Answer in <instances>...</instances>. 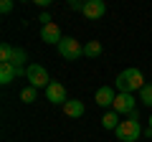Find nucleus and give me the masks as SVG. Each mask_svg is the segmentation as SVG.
<instances>
[{
    "label": "nucleus",
    "mask_w": 152,
    "mask_h": 142,
    "mask_svg": "<svg viewBox=\"0 0 152 142\" xmlns=\"http://www.w3.org/2000/svg\"><path fill=\"white\" fill-rule=\"evenodd\" d=\"M145 86V76H142V71L137 69V66H132V69H124L117 76V89H119V94H132L137 91V89Z\"/></svg>",
    "instance_id": "obj_1"
},
{
    "label": "nucleus",
    "mask_w": 152,
    "mask_h": 142,
    "mask_svg": "<svg viewBox=\"0 0 152 142\" xmlns=\"http://www.w3.org/2000/svg\"><path fill=\"white\" fill-rule=\"evenodd\" d=\"M117 140H122V142H137L140 140V135H142V127H140V114H132V117H127L124 122H119V127H117Z\"/></svg>",
    "instance_id": "obj_2"
},
{
    "label": "nucleus",
    "mask_w": 152,
    "mask_h": 142,
    "mask_svg": "<svg viewBox=\"0 0 152 142\" xmlns=\"http://www.w3.org/2000/svg\"><path fill=\"white\" fill-rule=\"evenodd\" d=\"M26 69H28L26 79L31 81V86H33V89H48L51 79H48V71H46L41 64H31V66H26Z\"/></svg>",
    "instance_id": "obj_3"
},
{
    "label": "nucleus",
    "mask_w": 152,
    "mask_h": 142,
    "mask_svg": "<svg viewBox=\"0 0 152 142\" xmlns=\"http://www.w3.org/2000/svg\"><path fill=\"white\" fill-rule=\"evenodd\" d=\"M112 112L132 117V114L137 112V99L132 97V94H117V99H114V107H112Z\"/></svg>",
    "instance_id": "obj_4"
},
{
    "label": "nucleus",
    "mask_w": 152,
    "mask_h": 142,
    "mask_svg": "<svg viewBox=\"0 0 152 142\" xmlns=\"http://www.w3.org/2000/svg\"><path fill=\"white\" fill-rule=\"evenodd\" d=\"M58 53L64 56L66 61H76L79 56H84V46L79 43L76 38H64L58 43Z\"/></svg>",
    "instance_id": "obj_5"
},
{
    "label": "nucleus",
    "mask_w": 152,
    "mask_h": 142,
    "mask_svg": "<svg viewBox=\"0 0 152 142\" xmlns=\"http://www.w3.org/2000/svg\"><path fill=\"white\" fill-rule=\"evenodd\" d=\"M46 99H48L51 104H61V107H64V104L69 102L64 84H58V81H51V84H48V89H46Z\"/></svg>",
    "instance_id": "obj_6"
},
{
    "label": "nucleus",
    "mask_w": 152,
    "mask_h": 142,
    "mask_svg": "<svg viewBox=\"0 0 152 142\" xmlns=\"http://www.w3.org/2000/svg\"><path fill=\"white\" fill-rule=\"evenodd\" d=\"M41 41H43V43H51V46H58L61 41H64V36H61V28L56 26V23L43 26V28H41Z\"/></svg>",
    "instance_id": "obj_7"
},
{
    "label": "nucleus",
    "mask_w": 152,
    "mask_h": 142,
    "mask_svg": "<svg viewBox=\"0 0 152 142\" xmlns=\"http://www.w3.org/2000/svg\"><path fill=\"white\" fill-rule=\"evenodd\" d=\"M81 13L89 18V20H99V18L107 13V5H104L102 0H86V3H84V10H81Z\"/></svg>",
    "instance_id": "obj_8"
},
{
    "label": "nucleus",
    "mask_w": 152,
    "mask_h": 142,
    "mask_svg": "<svg viewBox=\"0 0 152 142\" xmlns=\"http://www.w3.org/2000/svg\"><path fill=\"white\" fill-rule=\"evenodd\" d=\"M94 99H96L99 107H114V99H117V94H114L112 86H99L96 94H94Z\"/></svg>",
    "instance_id": "obj_9"
},
{
    "label": "nucleus",
    "mask_w": 152,
    "mask_h": 142,
    "mask_svg": "<svg viewBox=\"0 0 152 142\" xmlns=\"http://www.w3.org/2000/svg\"><path fill=\"white\" fill-rule=\"evenodd\" d=\"M64 112H66V117H74V119H79V117H84L86 107H84V102H79V99H69V102L64 104Z\"/></svg>",
    "instance_id": "obj_10"
},
{
    "label": "nucleus",
    "mask_w": 152,
    "mask_h": 142,
    "mask_svg": "<svg viewBox=\"0 0 152 142\" xmlns=\"http://www.w3.org/2000/svg\"><path fill=\"white\" fill-rule=\"evenodd\" d=\"M13 79H18V69L13 64H0V84H10Z\"/></svg>",
    "instance_id": "obj_11"
},
{
    "label": "nucleus",
    "mask_w": 152,
    "mask_h": 142,
    "mask_svg": "<svg viewBox=\"0 0 152 142\" xmlns=\"http://www.w3.org/2000/svg\"><path fill=\"white\" fill-rule=\"evenodd\" d=\"M102 127L104 130H117V127H119V114H117V112H107V114L102 117Z\"/></svg>",
    "instance_id": "obj_12"
},
{
    "label": "nucleus",
    "mask_w": 152,
    "mask_h": 142,
    "mask_svg": "<svg viewBox=\"0 0 152 142\" xmlns=\"http://www.w3.org/2000/svg\"><path fill=\"white\" fill-rule=\"evenodd\" d=\"M99 53H102V43H99V41H89V43L84 46V56H91V59H96Z\"/></svg>",
    "instance_id": "obj_13"
},
{
    "label": "nucleus",
    "mask_w": 152,
    "mask_h": 142,
    "mask_svg": "<svg viewBox=\"0 0 152 142\" xmlns=\"http://www.w3.org/2000/svg\"><path fill=\"white\" fill-rule=\"evenodd\" d=\"M140 102L145 104V107H152V84H145V86L140 89Z\"/></svg>",
    "instance_id": "obj_14"
},
{
    "label": "nucleus",
    "mask_w": 152,
    "mask_h": 142,
    "mask_svg": "<svg viewBox=\"0 0 152 142\" xmlns=\"http://www.w3.org/2000/svg\"><path fill=\"white\" fill-rule=\"evenodd\" d=\"M13 51H15V48H13L10 43L0 46V64H10V61H13Z\"/></svg>",
    "instance_id": "obj_15"
},
{
    "label": "nucleus",
    "mask_w": 152,
    "mask_h": 142,
    "mask_svg": "<svg viewBox=\"0 0 152 142\" xmlns=\"http://www.w3.org/2000/svg\"><path fill=\"white\" fill-rule=\"evenodd\" d=\"M36 94H38V89H33V86H26L20 91V102H26V104H33L36 102Z\"/></svg>",
    "instance_id": "obj_16"
},
{
    "label": "nucleus",
    "mask_w": 152,
    "mask_h": 142,
    "mask_svg": "<svg viewBox=\"0 0 152 142\" xmlns=\"http://www.w3.org/2000/svg\"><path fill=\"white\" fill-rule=\"evenodd\" d=\"M15 69H23V64H26V51L23 48H15L13 51V61H10Z\"/></svg>",
    "instance_id": "obj_17"
},
{
    "label": "nucleus",
    "mask_w": 152,
    "mask_h": 142,
    "mask_svg": "<svg viewBox=\"0 0 152 142\" xmlns=\"http://www.w3.org/2000/svg\"><path fill=\"white\" fill-rule=\"evenodd\" d=\"M0 10H3V13H10L13 10V0H3V3H0Z\"/></svg>",
    "instance_id": "obj_18"
},
{
    "label": "nucleus",
    "mask_w": 152,
    "mask_h": 142,
    "mask_svg": "<svg viewBox=\"0 0 152 142\" xmlns=\"http://www.w3.org/2000/svg\"><path fill=\"white\" fill-rule=\"evenodd\" d=\"M69 8H71V10H84V3H79V0H71Z\"/></svg>",
    "instance_id": "obj_19"
},
{
    "label": "nucleus",
    "mask_w": 152,
    "mask_h": 142,
    "mask_svg": "<svg viewBox=\"0 0 152 142\" xmlns=\"http://www.w3.org/2000/svg\"><path fill=\"white\" fill-rule=\"evenodd\" d=\"M38 20H41V26H48V23H51V15H48V13H41Z\"/></svg>",
    "instance_id": "obj_20"
},
{
    "label": "nucleus",
    "mask_w": 152,
    "mask_h": 142,
    "mask_svg": "<svg viewBox=\"0 0 152 142\" xmlns=\"http://www.w3.org/2000/svg\"><path fill=\"white\" fill-rule=\"evenodd\" d=\"M150 127H152V117H150Z\"/></svg>",
    "instance_id": "obj_21"
}]
</instances>
